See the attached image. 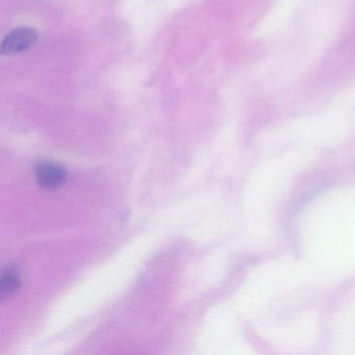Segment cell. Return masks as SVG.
Listing matches in <instances>:
<instances>
[{"label": "cell", "instance_id": "1", "mask_svg": "<svg viewBox=\"0 0 355 355\" xmlns=\"http://www.w3.org/2000/svg\"><path fill=\"white\" fill-rule=\"evenodd\" d=\"M38 40V33L31 28H19L12 31L1 42V55H12L28 51Z\"/></svg>", "mask_w": 355, "mask_h": 355}, {"label": "cell", "instance_id": "3", "mask_svg": "<svg viewBox=\"0 0 355 355\" xmlns=\"http://www.w3.org/2000/svg\"><path fill=\"white\" fill-rule=\"evenodd\" d=\"M20 288V277L18 272L13 268H8L3 272L0 279V296L1 299L13 296Z\"/></svg>", "mask_w": 355, "mask_h": 355}, {"label": "cell", "instance_id": "2", "mask_svg": "<svg viewBox=\"0 0 355 355\" xmlns=\"http://www.w3.org/2000/svg\"><path fill=\"white\" fill-rule=\"evenodd\" d=\"M36 178L42 188L51 190V189L59 188L64 184L66 174L61 166L49 163V162H43L37 166Z\"/></svg>", "mask_w": 355, "mask_h": 355}]
</instances>
